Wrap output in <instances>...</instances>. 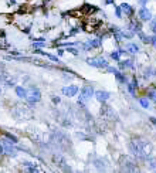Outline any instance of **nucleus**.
Returning <instances> with one entry per match:
<instances>
[{"instance_id": "obj_1", "label": "nucleus", "mask_w": 156, "mask_h": 173, "mask_svg": "<svg viewBox=\"0 0 156 173\" xmlns=\"http://www.w3.org/2000/svg\"><path fill=\"white\" fill-rule=\"evenodd\" d=\"M129 149H131V152L138 157V159L146 160V159L150 156L153 146H152V143H150L148 139L138 136V138H133V139L129 142Z\"/></svg>"}, {"instance_id": "obj_2", "label": "nucleus", "mask_w": 156, "mask_h": 173, "mask_svg": "<svg viewBox=\"0 0 156 173\" xmlns=\"http://www.w3.org/2000/svg\"><path fill=\"white\" fill-rule=\"evenodd\" d=\"M11 114L14 118H17L19 121H26V119H31L33 118V112L30 108L24 107V105H17L13 108Z\"/></svg>"}, {"instance_id": "obj_3", "label": "nucleus", "mask_w": 156, "mask_h": 173, "mask_svg": "<svg viewBox=\"0 0 156 173\" xmlns=\"http://www.w3.org/2000/svg\"><path fill=\"white\" fill-rule=\"evenodd\" d=\"M119 166H121V169L123 172H138L139 170L136 162L129 156H126V155H122L119 157Z\"/></svg>"}, {"instance_id": "obj_4", "label": "nucleus", "mask_w": 156, "mask_h": 173, "mask_svg": "<svg viewBox=\"0 0 156 173\" xmlns=\"http://www.w3.org/2000/svg\"><path fill=\"white\" fill-rule=\"evenodd\" d=\"M92 95H94V88L90 87V85H85L84 88H81V94H80V98H78V104L84 107L85 105V102L88 101V99L92 98Z\"/></svg>"}, {"instance_id": "obj_5", "label": "nucleus", "mask_w": 156, "mask_h": 173, "mask_svg": "<svg viewBox=\"0 0 156 173\" xmlns=\"http://www.w3.org/2000/svg\"><path fill=\"white\" fill-rule=\"evenodd\" d=\"M26 99L30 102V104H36V102H38L41 99V92L38 88H36V87H30L28 90H27V94H26Z\"/></svg>"}, {"instance_id": "obj_6", "label": "nucleus", "mask_w": 156, "mask_h": 173, "mask_svg": "<svg viewBox=\"0 0 156 173\" xmlns=\"http://www.w3.org/2000/svg\"><path fill=\"white\" fill-rule=\"evenodd\" d=\"M88 65L91 67H97V68H107L108 63L105 58H101V57H95V58H88L87 60Z\"/></svg>"}, {"instance_id": "obj_7", "label": "nucleus", "mask_w": 156, "mask_h": 173, "mask_svg": "<svg viewBox=\"0 0 156 173\" xmlns=\"http://www.w3.org/2000/svg\"><path fill=\"white\" fill-rule=\"evenodd\" d=\"M138 14H139V19L142 21H150L152 20V14H150V11L146 7H140Z\"/></svg>"}, {"instance_id": "obj_8", "label": "nucleus", "mask_w": 156, "mask_h": 173, "mask_svg": "<svg viewBox=\"0 0 156 173\" xmlns=\"http://www.w3.org/2000/svg\"><path fill=\"white\" fill-rule=\"evenodd\" d=\"M101 115L104 116V118H107V119H114V118H115L114 111L111 109V107H108V105H102V109H101Z\"/></svg>"}, {"instance_id": "obj_9", "label": "nucleus", "mask_w": 156, "mask_h": 173, "mask_svg": "<svg viewBox=\"0 0 156 173\" xmlns=\"http://www.w3.org/2000/svg\"><path fill=\"white\" fill-rule=\"evenodd\" d=\"M54 160H56V163H57V166H60L61 169H64V170H71V167H68L67 165V162H66V159L61 156V155H54Z\"/></svg>"}, {"instance_id": "obj_10", "label": "nucleus", "mask_w": 156, "mask_h": 173, "mask_svg": "<svg viewBox=\"0 0 156 173\" xmlns=\"http://www.w3.org/2000/svg\"><path fill=\"white\" fill-rule=\"evenodd\" d=\"M77 92H78V87L77 85H70V87H64L63 88V94L67 95V97H74Z\"/></svg>"}, {"instance_id": "obj_11", "label": "nucleus", "mask_w": 156, "mask_h": 173, "mask_svg": "<svg viewBox=\"0 0 156 173\" xmlns=\"http://www.w3.org/2000/svg\"><path fill=\"white\" fill-rule=\"evenodd\" d=\"M95 98L98 99L99 102L104 104V102L109 98V92H108V91H97V92H95Z\"/></svg>"}, {"instance_id": "obj_12", "label": "nucleus", "mask_w": 156, "mask_h": 173, "mask_svg": "<svg viewBox=\"0 0 156 173\" xmlns=\"http://www.w3.org/2000/svg\"><path fill=\"white\" fill-rule=\"evenodd\" d=\"M23 165H24L26 170H28V172H38V170H40V169L37 167V165H36V163H31V162H24Z\"/></svg>"}, {"instance_id": "obj_13", "label": "nucleus", "mask_w": 156, "mask_h": 173, "mask_svg": "<svg viewBox=\"0 0 156 173\" xmlns=\"http://www.w3.org/2000/svg\"><path fill=\"white\" fill-rule=\"evenodd\" d=\"M129 30L133 31V33H139L140 30H142V26H140L139 21H132L131 24H129Z\"/></svg>"}, {"instance_id": "obj_14", "label": "nucleus", "mask_w": 156, "mask_h": 173, "mask_svg": "<svg viewBox=\"0 0 156 173\" xmlns=\"http://www.w3.org/2000/svg\"><path fill=\"white\" fill-rule=\"evenodd\" d=\"M126 85H128V91L131 92L132 95H135V90L138 88V81H136V78H133L132 80V83H126Z\"/></svg>"}, {"instance_id": "obj_15", "label": "nucleus", "mask_w": 156, "mask_h": 173, "mask_svg": "<svg viewBox=\"0 0 156 173\" xmlns=\"http://www.w3.org/2000/svg\"><path fill=\"white\" fill-rule=\"evenodd\" d=\"M121 10H122L125 14H128V16H131L132 13H133L132 7L129 6V4H128V3H122V4H121Z\"/></svg>"}, {"instance_id": "obj_16", "label": "nucleus", "mask_w": 156, "mask_h": 173, "mask_svg": "<svg viewBox=\"0 0 156 173\" xmlns=\"http://www.w3.org/2000/svg\"><path fill=\"white\" fill-rule=\"evenodd\" d=\"M126 51H128V53H131V54H135V53H138V51H139V47H138L136 44L131 43V44H126Z\"/></svg>"}, {"instance_id": "obj_17", "label": "nucleus", "mask_w": 156, "mask_h": 173, "mask_svg": "<svg viewBox=\"0 0 156 173\" xmlns=\"http://www.w3.org/2000/svg\"><path fill=\"white\" fill-rule=\"evenodd\" d=\"M146 162H148V167L150 170H155L156 172V157H150L149 156L146 159Z\"/></svg>"}, {"instance_id": "obj_18", "label": "nucleus", "mask_w": 156, "mask_h": 173, "mask_svg": "<svg viewBox=\"0 0 156 173\" xmlns=\"http://www.w3.org/2000/svg\"><path fill=\"white\" fill-rule=\"evenodd\" d=\"M94 163H95V167H97L98 170H105V169H107V167H105V162H104L102 159H97Z\"/></svg>"}, {"instance_id": "obj_19", "label": "nucleus", "mask_w": 156, "mask_h": 173, "mask_svg": "<svg viewBox=\"0 0 156 173\" xmlns=\"http://www.w3.org/2000/svg\"><path fill=\"white\" fill-rule=\"evenodd\" d=\"M99 46H101V38H94V40H90V41H88V47L97 48Z\"/></svg>"}, {"instance_id": "obj_20", "label": "nucleus", "mask_w": 156, "mask_h": 173, "mask_svg": "<svg viewBox=\"0 0 156 173\" xmlns=\"http://www.w3.org/2000/svg\"><path fill=\"white\" fill-rule=\"evenodd\" d=\"M114 75H115V78H116V80H118V81H119V83H123V84H126V77H125V75H122V74H121V73H119L118 70H116L115 73H114Z\"/></svg>"}, {"instance_id": "obj_21", "label": "nucleus", "mask_w": 156, "mask_h": 173, "mask_svg": "<svg viewBox=\"0 0 156 173\" xmlns=\"http://www.w3.org/2000/svg\"><path fill=\"white\" fill-rule=\"evenodd\" d=\"M119 67L121 68H131L132 65V61L131 60H123V61H119Z\"/></svg>"}, {"instance_id": "obj_22", "label": "nucleus", "mask_w": 156, "mask_h": 173, "mask_svg": "<svg viewBox=\"0 0 156 173\" xmlns=\"http://www.w3.org/2000/svg\"><path fill=\"white\" fill-rule=\"evenodd\" d=\"M16 92H17V95H19L20 98H26V94H27V90H24L23 87H17V88H16Z\"/></svg>"}, {"instance_id": "obj_23", "label": "nucleus", "mask_w": 156, "mask_h": 173, "mask_svg": "<svg viewBox=\"0 0 156 173\" xmlns=\"http://www.w3.org/2000/svg\"><path fill=\"white\" fill-rule=\"evenodd\" d=\"M125 53V50H118V51H114V53H111V57L114 58V60H119V57H121V54H123Z\"/></svg>"}, {"instance_id": "obj_24", "label": "nucleus", "mask_w": 156, "mask_h": 173, "mask_svg": "<svg viewBox=\"0 0 156 173\" xmlns=\"http://www.w3.org/2000/svg\"><path fill=\"white\" fill-rule=\"evenodd\" d=\"M148 99H150V101L156 102V90L149 91V92H148Z\"/></svg>"}, {"instance_id": "obj_25", "label": "nucleus", "mask_w": 156, "mask_h": 173, "mask_svg": "<svg viewBox=\"0 0 156 173\" xmlns=\"http://www.w3.org/2000/svg\"><path fill=\"white\" fill-rule=\"evenodd\" d=\"M139 104L143 108H146V109H148V108H149V99L148 98H140L139 99Z\"/></svg>"}, {"instance_id": "obj_26", "label": "nucleus", "mask_w": 156, "mask_h": 173, "mask_svg": "<svg viewBox=\"0 0 156 173\" xmlns=\"http://www.w3.org/2000/svg\"><path fill=\"white\" fill-rule=\"evenodd\" d=\"M138 34H139V37L142 38V41H143V43H146V44H148V43H150V37H148V36H145V34L142 33V31H139Z\"/></svg>"}, {"instance_id": "obj_27", "label": "nucleus", "mask_w": 156, "mask_h": 173, "mask_svg": "<svg viewBox=\"0 0 156 173\" xmlns=\"http://www.w3.org/2000/svg\"><path fill=\"white\" fill-rule=\"evenodd\" d=\"M115 13H116V17H122V10H121V6H116V7H115Z\"/></svg>"}, {"instance_id": "obj_28", "label": "nucleus", "mask_w": 156, "mask_h": 173, "mask_svg": "<svg viewBox=\"0 0 156 173\" xmlns=\"http://www.w3.org/2000/svg\"><path fill=\"white\" fill-rule=\"evenodd\" d=\"M145 73H146V74H145V78H148V77H150V75H152V68H148V70H146Z\"/></svg>"}, {"instance_id": "obj_29", "label": "nucleus", "mask_w": 156, "mask_h": 173, "mask_svg": "<svg viewBox=\"0 0 156 173\" xmlns=\"http://www.w3.org/2000/svg\"><path fill=\"white\" fill-rule=\"evenodd\" d=\"M150 44L156 47V36H152V37H150Z\"/></svg>"}, {"instance_id": "obj_30", "label": "nucleus", "mask_w": 156, "mask_h": 173, "mask_svg": "<svg viewBox=\"0 0 156 173\" xmlns=\"http://www.w3.org/2000/svg\"><path fill=\"white\" fill-rule=\"evenodd\" d=\"M68 51H70V53H73V54H75V56L78 54V51H77L75 48H68Z\"/></svg>"}, {"instance_id": "obj_31", "label": "nucleus", "mask_w": 156, "mask_h": 173, "mask_svg": "<svg viewBox=\"0 0 156 173\" xmlns=\"http://www.w3.org/2000/svg\"><path fill=\"white\" fill-rule=\"evenodd\" d=\"M146 1H148V0H138V3H139V4H142V6H145V4H146Z\"/></svg>"}, {"instance_id": "obj_32", "label": "nucleus", "mask_w": 156, "mask_h": 173, "mask_svg": "<svg viewBox=\"0 0 156 173\" xmlns=\"http://www.w3.org/2000/svg\"><path fill=\"white\" fill-rule=\"evenodd\" d=\"M53 101H54L56 104H60V98H57V97H53Z\"/></svg>"}, {"instance_id": "obj_33", "label": "nucleus", "mask_w": 156, "mask_h": 173, "mask_svg": "<svg viewBox=\"0 0 156 173\" xmlns=\"http://www.w3.org/2000/svg\"><path fill=\"white\" fill-rule=\"evenodd\" d=\"M152 30L156 33V21H153V23H152Z\"/></svg>"}, {"instance_id": "obj_34", "label": "nucleus", "mask_w": 156, "mask_h": 173, "mask_svg": "<svg viewBox=\"0 0 156 173\" xmlns=\"http://www.w3.org/2000/svg\"><path fill=\"white\" fill-rule=\"evenodd\" d=\"M149 119H150V122H152V124L156 125V118H153V116H152V118H149Z\"/></svg>"}, {"instance_id": "obj_35", "label": "nucleus", "mask_w": 156, "mask_h": 173, "mask_svg": "<svg viewBox=\"0 0 156 173\" xmlns=\"http://www.w3.org/2000/svg\"><path fill=\"white\" fill-rule=\"evenodd\" d=\"M105 3H107V4H111V3H114V0H107Z\"/></svg>"}, {"instance_id": "obj_36", "label": "nucleus", "mask_w": 156, "mask_h": 173, "mask_svg": "<svg viewBox=\"0 0 156 173\" xmlns=\"http://www.w3.org/2000/svg\"><path fill=\"white\" fill-rule=\"evenodd\" d=\"M155 75H156V71H155Z\"/></svg>"}]
</instances>
